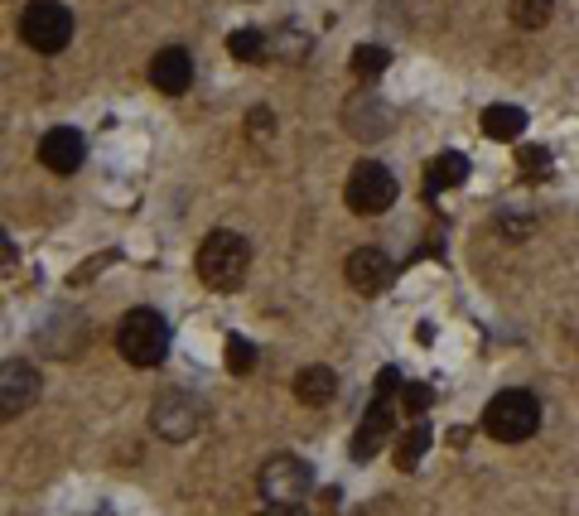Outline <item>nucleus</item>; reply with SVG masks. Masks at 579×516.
Returning a JSON list of instances; mask_svg holds the SVG:
<instances>
[{
	"label": "nucleus",
	"instance_id": "obj_1",
	"mask_svg": "<svg viewBox=\"0 0 579 516\" xmlns=\"http://www.w3.org/2000/svg\"><path fill=\"white\" fill-rule=\"evenodd\" d=\"M251 271V242L242 232H213L208 242L198 246V280L208 290H237Z\"/></svg>",
	"mask_w": 579,
	"mask_h": 516
},
{
	"label": "nucleus",
	"instance_id": "obj_2",
	"mask_svg": "<svg viewBox=\"0 0 579 516\" xmlns=\"http://www.w3.org/2000/svg\"><path fill=\"white\" fill-rule=\"evenodd\" d=\"M116 348L131 367H160L169 353V319L160 309H131L116 328Z\"/></svg>",
	"mask_w": 579,
	"mask_h": 516
},
{
	"label": "nucleus",
	"instance_id": "obj_3",
	"mask_svg": "<svg viewBox=\"0 0 579 516\" xmlns=\"http://www.w3.org/2000/svg\"><path fill=\"white\" fill-rule=\"evenodd\" d=\"M536 425H541V401L522 391V386H512V391H497L488 410H483V430L497 439V444H522V439L536 435Z\"/></svg>",
	"mask_w": 579,
	"mask_h": 516
},
{
	"label": "nucleus",
	"instance_id": "obj_4",
	"mask_svg": "<svg viewBox=\"0 0 579 516\" xmlns=\"http://www.w3.org/2000/svg\"><path fill=\"white\" fill-rule=\"evenodd\" d=\"M20 39H25L34 54H58V49H68V39H73V15H68V5H58V0H29L25 15H20Z\"/></svg>",
	"mask_w": 579,
	"mask_h": 516
},
{
	"label": "nucleus",
	"instance_id": "obj_5",
	"mask_svg": "<svg viewBox=\"0 0 579 516\" xmlns=\"http://www.w3.org/2000/svg\"><path fill=\"white\" fill-rule=\"evenodd\" d=\"M348 208L358 213V218H377V213H386L391 203H396V174L386 169V164L377 160H362L353 174H348Z\"/></svg>",
	"mask_w": 579,
	"mask_h": 516
},
{
	"label": "nucleus",
	"instance_id": "obj_6",
	"mask_svg": "<svg viewBox=\"0 0 579 516\" xmlns=\"http://www.w3.org/2000/svg\"><path fill=\"white\" fill-rule=\"evenodd\" d=\"M150 425H155V435L160 439H193L203 425H208V406L198 401V396H189V391H165L160 401H155V410H150Z\"/></svg>",
	"mask_w": 579,
	"mask_h": 516
},
{
	"label": "nucleus",
	"instance_id": "obj_7",
	"mask_svg": "<svg viewBox=\"0 0 579 516\" xmlns=\"http://www.w3.org/2000/svg\"><path fill=\"white\" fill-rule=\"evenodd\" d=\"M256 488H261V497H266L271 507H295L304 492L314 488V473H309V463L295 459V454H276V459L261 468Z\"/></svg>",
	"mask_w": 579,
	"mask_h": 516
},
{
	"label": "nucleus",
	"instance_id": "obj_8",
	"mask_svg": "<svg viewBox=\"0 0 579 516\" xmlns=\"http://www.w3.org/2000/svg\"><path fill=\"white\" fill-rule=\"evenodd\" d=\"M391 280H396V261L386 256L382 246H358V251L348 256V285H353L358 295H382Z\"/></svg>",
	"mask_w": 579,
	"mask_h": 516
},
{
	"label": "nucleus",
	"instance_id": "obj_9",
	"mask_svg": "<svg viewBox=\"0 0 579 516\" xmlns=\"http://www.w3.org/2000/svg\"><path fill=\"white\" fill-rule=\"evenodd\" d=\"M83 155H87V145L73 126H58V131H49V136L39 140V164H44L49 174H78V169H83Z\"/></svg>",
	"mask_w": 579,
	"mask_h": 516
},
{
	"label": "nucleus",
	"instance_id": "obj_10",
	"mask_svg": "<svg viewBox=\"0 0 579 516\" xmlns=\"http://www.w3.org/2000/svg\"><path fill=\"white\" fill-rule=\"evenodd\" d=\"M34 396H39V372L29 362H5V372H0V415L15 420L20 410L34 406Z\"/></svg>",
	"mask_w": 579,
	"mask_h": 516
},
{
	"label": "nucleus",
	"instance_id": "obj_11",
	"mask_svg": "<svg viewBox=\"0 0 579 516\" xmlns=\"http://www.w3.org/2000/svg\"><path fill=\"white\" fill-rule=\"evenodd\" d=\"M150 82L165 92V97H184L193 87V58L189 49H179V44H169L160 54L150 58Z\"/></svg>",
	"mask_w": 579,
	"mask_h": 516
},
{
	"label": "nucleus",
	"instance_id": "obj_12",
	"mask_svg": "<svg viewBox=\"0 0 579 516\" xmlns=\"http://www.w3.org/2000/svg\"><path fill=\"white\" fill-rule=\"evenodd\" d=\"M343 111H348V131L358 140H382L386 131H391V107H386L377 92H358Z\"/></svg>",
	"mask_w": 579,
	"mask_h": 516
},
{
	"label": "nucleus",
	"instance_id": "obj_13",
	"mask_svg": "<svg viewBox=\"0 0 579 516\" xmlns=\"http://www.w3.org/2000/svg\"><path fill=\"white\" fill-rule=\"evenodd\" d=\"M391 425H396V410H391V401L372 396V406H367V415H362L358 435H353V459H372L386 439H391Z\"/></svg>",
	"mask_w": 579,
	"mask_h": 516
},
{
	"label": "nucleus",
	"instance_id": "obj_14",
	"mask_svg": "<svg viewBox=\"0 0 579 516\" xmlns=\"http://www.w3.org/2000/svg\"><path fill=\"white\" fill-rule=\"evenodd\" d=\"M295 396H300V406H329L333 396H338V377H333V367H304L300 377H295Z\"/></svg>",
	"mask_w": 579,
	"mask_h": 516
},
{
	"label": "nucleus",
	"instance_id": "obj_15",
	"mask_svg": "<svg viewBox=\"0 0 579 516\" xmlns=\"http://www.w3.org/2000/svg\"><path fill=\"white\" fill-rule=\"evenodd\" d=\"M478 126H483L488 140H517L526 131V111L512 107V102H493V107H483Z\"/></svg>",
	"mask_w": 579,
	"mask_h": 516
},
{
	"label": "nucleus",
	"instance_id": "obj_16",
	"mask_svg": "<svg viewBox=\"0 0 579 516\" xmlns=\"http://www.w3.org/2000/svg\"><path fill=\"white\" fill-rule=\"evenodd\" d=\"M469 179V160L459 155V150H444V155H435L430 160V169H425V189L440 193V189H459Z\"/></svg>",
	"mask_w": 579,
	"mask_h": 516
},
{
	"label": "nucleus",
	"instance_id": "obj_17",
	"mask_svg": "<svg viewBox=\"0 0 579 516\" xmlns=\"http://www.w3.org/2000/svg\"><path fill=\"white\" fill-rule=\"evenodd\" d=\"M430 444H435L430 425H420V420L406 425V435H401V444H396V468H401V473H411L415 463L425 459V449H430Z\"/></svg>",
	"mask_w": 579,
	"mask_h": 516
},
{
	"label": "nucleus",
	"instance_id": "obj_18",
	"mask_svg": "<svg viewBox=\"0 0 579 516\" xmlns=\"http://www.w3.org/2000/svg\"><path fill=\"white\" fill-rule=\"evenodd\" d=\"M227 54L237 58V63H261V58H266V34H261V29H237V34L227 39Z\"/></svg>",
	"mask_w": 579,
	"mask_h": 516
},
{
	"label": "nucleus",
	"instance_id": "obj_19",
	"mask_svg": "<svg viewBox=\"0 0 579 516\" xmlns=\"http://www.w3.org/2000/svg\"><path fill=\"white\" fill-rule=\"evenodd\" d=\"M555 0H512V25L517 29H541L551 20Z\"/></svg>",
	"mask_w": 579,
	"mask_h": 516
},
{
	"label": "nucleus",
	"instance_id": "obj_20",
	"mask_svg": "<svg viewBox=\"0 0 579 516\" xmlns=\"http://www.w3.org/2000/svg\"><path fill=\"white\" fill-rule=\"evenodd\" d=\"M251 367H256V348H251V338L227 333V372H232V377H251Z\"/></svg>",
	"mask_w": 579,
	"mask_h": 516
},
{
	"label": "nucleus",
	"instance_id": "obj_21",
	"mask_svg": "<svg viewBox=\"0 0 579 516\" xmlns=\"http://www.w3.org/2000/svg\"><path fill=\"white\" fill-rule=\"evenodd\" d=\"M386 68H391V54H386L382 44H358V49H353V73H358V78H377Z\"/></svg>",
	"mask_w": 579,
	"mask_h": 516
},
{
	"label": "nucleus",
	"instance_id": "obj_22",
	"mask_svg": "<svg viewBox=\"0 0 579 516\" xmlns=\"http://www.w3.org/2000/svg\"><path fill=\"white\" fill-rule=\"evenodd\" d=\"M401 406H406V415H425V410L435 406V391L425 381H406L401 386Z\"/></svg>",
	"mask_w": 579,
	"mask_h": 516
},
{
	"label": "nucleus",
	"instance_id": "obj_23",
	"mask_svg": "<svg viewBox=\"0 0 579 516\" xmlns=\"http://www.w3.org/2000/svg\"><path fill=\"white\" fill-rule=\"evenodd\" d=\"M517 164H522V179H546L551 174V155L541 145H526L522 155H517Z\"/></svg>",
	"mask_w": 579,
	"mask_h": 516
},
{
	"label": "nucleus",
	"instance_id": "obj_24",
	"mask_svg": "<svg viewBox=\"0 0 579 516\" xmlns=\"http://www.w3.org/2000/svg\"><path fill=\"white\" fill-rule=\"evenodd\" d=\"M396 391H401V372H396V367H382V372H377V396L391 401Z\"/></svg>",
	"mask_w": 579,
	"mask_h": 516
},
{
	"label": "nucleus",
	"instance_id": "obj_25",
	"mask_svg": "<svg viewBox=\"0 0 579 516\" xmlns=\"http://www.w3.org/2000/svg\"><path fill=\"white\" fill-rule=\"evenodd\" d=\"M271 126H276V121H271V111L256 107V111H251V121H247V136H271Z\"/></svg>",
	"mask_w": 579,
	"mask_h": 516
},
{
	"label": "nucleus",
	"instance_id": "obj_26",
	"mask_svg": "<svg viewBox=\"0 0 579 516\" xmlns=\"http://www.w3.org/2000/svg\"><path fill=\"white\" fill-rule=\"evenodd\" d=\"M261 516H304V512H300V502H295V507H266Z\"/></svg>",
	"mask_w": 579,
	"mask_h": 516
}]
</instances>
